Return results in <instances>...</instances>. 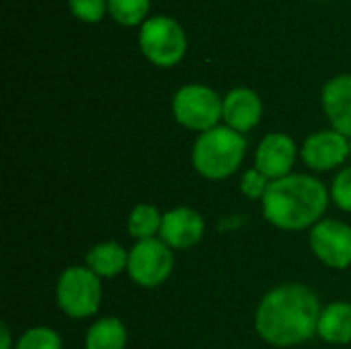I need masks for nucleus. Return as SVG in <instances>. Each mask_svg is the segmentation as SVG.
I'll use <instances>...</instances> for the list:
<instances>
[{
  "label": "nucleus",
  "instance_id": "nucleus-1",
  "mask_svg": "<svg viewBox=\"0 0 351 349\" xmlns=\"http://www.w3.org/2000/svg\"><path fill=\"white\" fill-rule=\"evenodd\" d=\"M321 304L302 284H284L263 296L255 313V329L274 348H294L308 341L319 327Z\"/></svg>",
  "mask_w": 351,
  "mask_h": 349
},
{
  "label": "nucleus",
  "instance_id": "nucleus-2",
  "mask_svg": "<svg viewBox=\"0 0 351 349\" xmlns=\"http://www.w3.org/2000/svg\"><path fill=\"white\" fill-rule=\"evenodd\" d=\"M329 195L321 179L292 173L269 183L261 200L263 216L280 230H306L323 220Z\"/></svg>",
  "mask_w": 351,
  "mask_h": 349
},
{
  "label": "nucleus",
  "instance_id": "nucleus-3",
  "mask_svg": "<svg viewBox=\"0 0 351 349\" xmlns=\"http://www.w3.org/2000/svg\"><path fill=\"white\" fill-rule=\"evenodd\" d=\"M247 140L228 125H216L197 136L191 152L193 169L206 179H226L239 171L245 160Z\"/></svg>",
  "mask_w": 351,
  "mask_h": 349
},
{
  "label": "nucleus",
  "instance_id": "nucleus-4",
  "mask_svg": "<svg viewBox=\"0 0 351 349\" xmlns=\"http://www.w3.org/2000/svg\"><path fill=\"white\" fill-rule=\"evenodd\" d=\"M101 278L86 265L68 267L66 272H62L56 286L58 306L70 319L93 317L101 306Z\"/></svg>",
  "mask_w": 351,
  "mask_h": 349
},
{
  "label": "nucleus",
  "instance_id": "nucleus-5",
  "mask_svg": "<svg viewBox=\"0 0 351 349\" xmlns=\"http://www.w3.org/2000/svg\"><path fill=\"white\" fill-rule=\"evenodd\" d=\"M138 43L148 62L160 68L177 66L187 51L183 27L171 16H150L142 23Z\"/></svg>",
  "mask_w": 351,
  "mask_h": 349
},
{
  "label": "nucleus",
  "instance_id": "nucleus-6",
  "mask_svg": "<svg viewBox=\"0 0 351 349\" xmlns=\"http://www.w3.org/2000/svg\"><path fill=\"white\" fill-rule=\"evenodd\" d=\"M173 115L183 128L204 134L222 119V99L206 84H185L173 97Z\"/></svg>",
  "mask_w": 351,
  "mask_h": 349
},
{
  "label": "nucleus",
  "instance_id": "nucleus-7",
  "mask_svg": "<svg viewBox=\"0 0 351 349\" xmlns=\"http://www.w3.org/2000/svg\"><path fill=\"white\" fill-rule=\"evenodd\" d=\"M175 257L171 247L160 239L138 241L130 251L128 274L132 282L142 288H156L165 284L173 272Z\"/></svg>",
  "mask_w": 351,
  "mask_h": 349
},
{
  "label": "nucleus",
  "instance_id": "nucleus-8",
  "mask_svg": "<svg viewBox=\"0 0 351 349\" xmlns=\"http://www.w3.org/2000/svg\"><path fill=\"white\" fill-rule=\"evenodd\" d=\"M308 243L313 253L319 261L333 269H346L351 265V226L333 220L323 218L311 228Z\"/></svg>",
  "mask_w": 351,
  "mask_h": 349
},
{
  "label": "nucleus",
  "instance_id": "nucleus-9",
  "mask_svg": "<svg viewBox=\"0 0 351 349\" xmlns=\"http://www.w3.org/2000/svg\"><path fill=\"white\" fill-rule=\"evenodd\" d=\"M300 156L304 165L313 171H331L335 167H341L350 156V138L333 128L315 132L304 140Z\"/></svg>",
  "mask_w": 351,
  "mask_h": 349
},
{
  "label": "nucleus",
  "instance_id": "nucleus-10",
  "mask_svg": "<svg viewBox=\"0 0 351 349\" xmlns=\"http://www.w3.org/2000/svg\"><path fill=\"white\" fill-rule=\"evenodd\" d=\"M298 158V146L296 142L282 132L267 134L255 152V169L263 173L269 181L282 179L292 175V167Z\"/></svg>",
  "mask_w": 351,
  "mask_h": 349
},
{
  "label": "nucleus",
  "instance_id": "nucleus-11",
  "mask_svg": "<svg viewBox=\"0 0 351 349\" xmlns=\"http://www.w3.org/2000/svg\"><path fill=\"white\" fill-rule=\"evenodd\" d=\"M206 232V222L202 214L193 208L181 206L162 214L160 241H165L171 249H191L195 247Z\"/></svg>",
  "mask_w": 351,
  "mask_h": 349
},
{
  "label": "nucleus",
  "instance_id": "nucleus-12",
  "mask_svg": "<svg viewBox=\"0 0 351 349\" xmlns=\"http://www.w3.org/2000/svg\"><path fill=\"white\" fill-rule=\"evenodd\" d=\"M263 115V103L253 88L239 86L226 93L222 99V119L239 134L251 132Z\"/></svg>",
  "mask_w": 351,
  "mask_h": 349
},
{
  "label": "nucleus",
  "instance_id": "nucleus-13",
  "mask_svg": "<svg viewBox=\"0 0 351 349\" xmlns=\"http://www.w3.org/2000/svg\"><path fill=\"white\" fill-rule=\"evenodd\" d=\"M323 109L333 130L351 138V74H339L323 86Z\"/></svg>",
  "mask_w": 351,
  "mask_h": 349
},
{
  "label": "nucleus",
  "instance_id": "nucleus-14",
  "mask_svg": "<svg viewBox=\"0 0 351 349\" xmlns=\"http://www.w3.org/2000/svg\"><path fill=\"white\" fill-rule=\"evenodd\" d=\"M317 335L335 346L351 341V302H331L321 311Z\"/></svg>",
  "mask_w": 351,
  "mask_h": 349
},
{
  "label": "nucleus",
  "instance_id": "nucleus-15",
  "mask_svg": "<svg viewBox=\"0 0 351 349\" xmlns=\"http://www.w3.org/2000/svg\"><path fill=\"white\" fill-rule=\"evenodd\" d=\"M86 267L93 269L99 278H113L119 276L123 269H128L130 251H125L119 243L107 241L95 245L86 253Z\"/></svg>",
  "mask_w": 351,
  "mask_h": 349
},
{
  "label": "nucleus",
  "instance_id": "nucleus-16",
  "mask_svg": "<svg viewBox=\"0 0 351 349\" xmlns=\"http://www.w3.org/2000/svg\"><path fill=\"white\" fill-rule=\"evenodd\" d=\"M128 344V331L125 325L115 317L99 319L90 325L84 337L86 349H125Z\"/></svg>",
  "mask_w": 351,
  "mask_h": 349
},
{
  "label": "nucleus",
  "instance_id": "nucleus-17",
  "mask_svg": "<svg viewBox=\"0 0 351 349\" xmlns=\"http://www.w3.org/2000/svg\"><path fill=\"white\" fill-rule=\"evenodd\" d=\"M160 226L162 214L150 204H138L128 218V232L136 241L156 239V234H160Z\"/></svg>",
  "mask_w": 351,
  "mask_h": 349
},
{
  "label": "nucleus",
  "instance_id": "nucleus-18",
  "mask_svg": "<svg viewBox=\"0 0 351 349\" xmlns=\"http://www.w3.org/2000/svg\"><path fill=\"white\" fill-rule=\"evenodd\" d=\"M109 14L123 27H136L146 21L150 0H107Z\"/></svg>",
  "mask_w": 351,
  "mask_h": 349
},
{
  "label": "nucleus",
  "instance_id": "nucleus-19",
  "mask_svg": "<svg viewBox=\"0 0 351 349\" xmlns=\"http://www.w3.org/2000/svg\"><path fill=\"white\" fill-rule=\"evenodd\" d=\"M14 349H62V339L51 327H31L19 337Z\"/></svg>",
  "mask_w": 351,
  "mask_h": 349
},
{
  "label": "nucleus",
  "instance_id": "nucleus-20",
  "mask_svg": "<svg viewBox=\"0 0 351 349\" xmlns=\"http://www.w3.org/2000/svg\"><path fill=\"white\" fill-rule=\"evenodd\" d=\"M68 4L72 14L84 23H97L109 12L107 0H68Z\"/></svg>",
  "mask_w": 351,
  "mask_h": 349
},
{
  "label": "nucleus",
  "instance_id": "nucleus-21",
  "mask_svg": "<svg viewBox=\"0 0 351 349\" xmlns=\"http://www.w3.org/2000/svg\"><path fill=\"white\" fill-rule=\"evenodd\" d=\"M331 200L333 204L343 210V212H351V167H346L331 185Z\"/></svg>",
  "mask_w": 351,
  "mask_h": 349
},
{
  "label": "nucleus",
  "instance_id": "nucleus-22",
  "mask_svg": "<svg viewBox=\"0 0 351 349\" xmlns=\"http://www.w3.org/2000/svg\"><path fill=\"white\" fill-rule=\"evenodd\" d=\"M269 179L259 173L257 169H249L243 179H241V191L249 197V200H263L267 187H269Z\"/></svg>",
  "mask_w": 351,
  "mask_h": 349
},
{
  "label": "nucleus",
  "instance_id": "nucleus-23",
  "mask_svg": "<svg viewBox=\"0 0 351 349\" xmlns=\"http://www.w3.org/2000/svg\"><path fill=\"white\" fill-rule=\"evenodd\" d=\"M0 333H2V348L0 349H12L10 348V331H8L6 325L0 327Z\"/></svg>",
  "mask_w": 351,
  "mask_h": 349
},
{
  "label": "nucleus",
  "instance_id": "nucleus-24",
  "mask_svg": "<svg viewBox=\"0 0 351 349\" xmlns=\"http://www.w3.org/2000/svg\"><path fill=\"white\" fill-rule=\"evenodd\" d=\"M350 154H351V138H350Z\"/></svg>",
  "mask_w": 351,
  "mask_h": 349
}]
</instances>
